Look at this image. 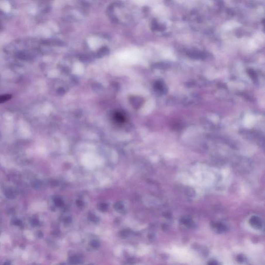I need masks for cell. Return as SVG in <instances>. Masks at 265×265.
<instances>
[{"mask_svg":"<svg viewBox=\"0 0 265 265\" xmlns=\"http://www.w3.org/2000/svg\"><path fill=\"white\" fill-rule=\"evenodd\" d=\"M12 96L11 94H4L0 95V104L7 102L11 99Z\"/></svg>","mask_w":265,"mask_h":265,"instance_id":"6da1fadb","label":"cell"}]
</instances>
